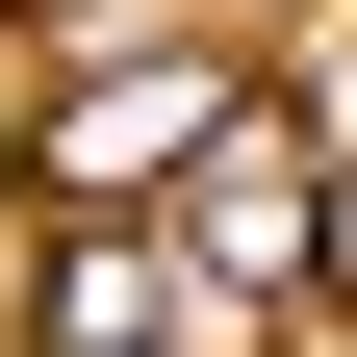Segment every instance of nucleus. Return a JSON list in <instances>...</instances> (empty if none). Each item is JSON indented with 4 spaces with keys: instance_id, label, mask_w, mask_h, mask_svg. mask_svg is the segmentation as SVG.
Masks as SVG:
<instances>
[{
    "instance_id": "7ed1b4c3",
    "label": "nucleus",
    "mask_w": 357,
    "mask_h": 357,
    "mask_svg": "<svg viewBox=\"0 0 357 357\" xmlns=\"http://www.w3.org/2000/svg\"><path fill=\"white\" fill-rule=\"evenodd\" d=\"M178 204H204V255H230V281H306V255H332V178H306V128H230Z\"/></svg>"
},
{
    "instance_id": "f03ea898",
    "label": "nucleus",
    "mask_w": 357,
    "mask_h": 357,
    "mask_svg": "<svg viewBox=\"0 0 357 357\" xmlns=\"http://www.w3.org/2000/svg\"><path fill=\"white\" fill-rule=\"evenodd\" d=\"M26 357H178L153 230H52V255H26Z\"/></svg>"
},
{
    "instance_id": "f257e3e1",
    "label": "nucleus",
    "mask_w": 357,
    "mask_h": 357,
    "mask_svg": "<svg viewBox=\"0 0 357 357\" xmlns=\"http://www.w3.org/2000/svg\"><path fill=\"white\" fill-rule=\"evenodd\" d=\"M230 128H255V77L204 52V26H153V52H77V77H52V128H26V178H52L77 230H102V204H153V178H204Z\"/></svg>"
}]
</instances>
